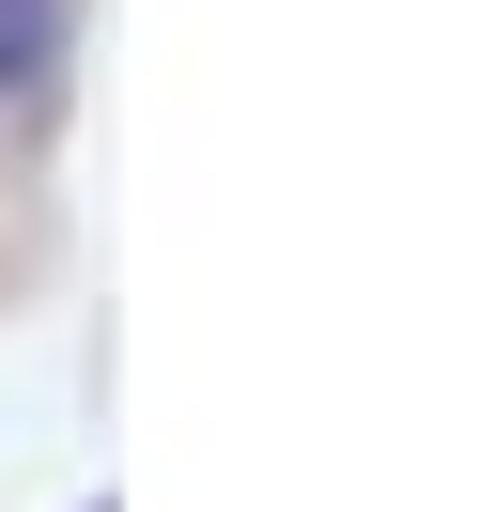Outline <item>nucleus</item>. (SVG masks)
I'll return each instance as SVG.
<instances>
[{"label": "nucleus", "mask_w": 496, "mask_h": 512, "mask_svg": "<svg viewBox=\"0 0 496 512\" xmlns=\"http://www.w3.org/2000/svg\"><path fill=\"white\" fill-rule=\"evenodd\" d=\"M62 63V0H0V94H47Z\"/></svg>", "instance_id": "nucleus-1"}]
</instances>
